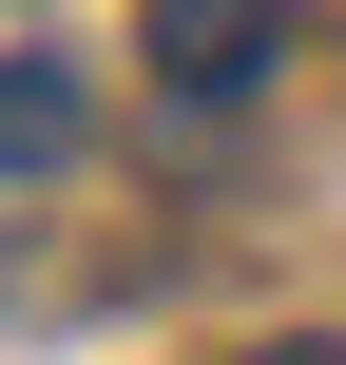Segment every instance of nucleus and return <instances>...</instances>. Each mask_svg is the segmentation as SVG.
<instances>
[{
	"mask_svg": "<svg viewBox=\"0 0 346 365\" xmlns=\"http://www.w3.org/2000/svg\"><path fill=\"white\" fill-rule=\"evenodd\" d=\"M250 365H346V346H250Z\"/></svg>",
	"mask_w": 346,
	"mask_h": 365,
	"instance_id": "7ed1b4c3",
	"label": "nucleus"
},
{
	"mask_svg": "<svg viewBox=\"0 0 346 365\" xmlns=\"http://www.w3.org/2000/svg\"><path fill=\"white\" fill-rule=\"evenodd\" d=\"M77 154V77L58 58H0V173H58Z\"/></svg>",
	"mask_w": 346,
	"mask_h": 365,
	"instance_id": "f03ea898",
	"label": "nucleus"
},
{
	"mask_svg": "<svg viewBox=\"0 0 346 365\" xmlns=\"http://www.w3.org/2000/svg\"><path fill=\"white\" fill-rule=\"evenodd\" d=\"M135 58H154L173 96H250V77L289 58V0H135Z\"/></svg>",
	"mask_w": 346,
	"mask_h": 365,
	"instance_id": "f257e3e1",
	"label": "nucleus"
}]
</instances>
